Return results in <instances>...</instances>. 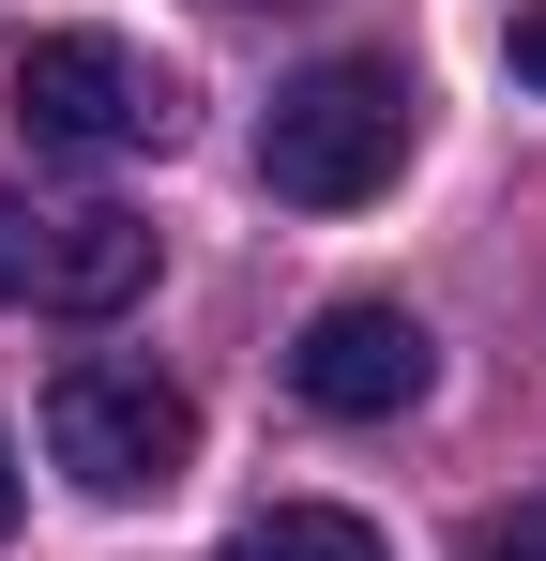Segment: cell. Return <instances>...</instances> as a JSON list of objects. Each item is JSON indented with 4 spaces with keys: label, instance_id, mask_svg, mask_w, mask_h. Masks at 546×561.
<instances>
[{
    "label": "cell",
    "instance_id": "cell-8",
    "mask_svg": "<svg viewBox=\"0 0 546 561\" xmlns=\"http://www.w3.org/2000/svg\"><path fill=\"white\" fill-rule=\"evenodd\" d=\"M516 77H532V92H546V0H532V15H516Z\"/></svg>",
    "mask_w": 546,
    "mask_h": 561
},
{
    "label": "cell",
    "instance_id": "cell-7",
    "mask_svg": "<svg viewBox=\"0 0 546 561\" xmlns=\"http://www.w3.org/2000/svg\"><path fill=\"white\" fill-rule=\"evenodd\" d=\"M455 561H546V485L532 501H501V516H470V547Z\"/></svg>",
    "mask_w": 546,
    "mask_h": 561
},
{
    "label": "cell",
    "instance_id": "cell-1",
    "mask_svg": "<svg viewBox=\"0 0 546 561\" xmlns=\"http://www.w3.org/2000/svg\"><path fill=\"white\" fill-rule=\"evenodd\" d=\"M395 168H410V77L395 61H304L259 106V183L288 213H364Z\"/></svg>",
    "mask_w": 546,
    "mask_h": 561
},
{
    "label": "cell",
    "instance_id": "cell-2",
    "mask_svg": "<svg viewBox=\"0 0 546 561\" xmlns=\"http://www.w3.org/2000/svg\"><path fill=\"white\" fill-rule=\"evenodd\" d=\"M0 92H15V137L61 152V168H122V152L182 137V77L152 46H122V31H31Z\"/></svg>",
    "mask_w": 546,
    "mask_h": 561
},
{
    "label": "cell",
    "instance_id": "cell-6",
    "mask_svg": "<svg viewBox=\"0 0 546 561\" xmlns=\"http://www.w3.org/2000/svg\"><path fill=\"white\" fill-rule=\"evenodd\" d=\"M228 561H395V547L364 531L350 501H273V516H243V531H228Z\"/></svg>",
    "mask_w": 546,
    "mask_h": 561
},
{
    "label": "cell",
    "instance_id": "cell-5",
    "mask_svg": "<svg viewBox=\"0 0 546 561\" xmlns=\"http://www.w3.org/2000/svg\"><path fill=\"white\" fill-rule=\"evenodd\" d=\"M425 379H441V350H425L410 304H319L304 350H288V394H304L319 425H395Z\"/></svg>",
    "mask_w": 546,
    "mask_h": 561
},
{
    "label": "cell",
    "instance_id": "cell-9",
    "mask_svg": "<svg viewBox=\"0 0 546 561\" xmlns=\"http://www.w3.org/2000/svg\"><path fill=\"white\" fill-rule=\"evenodd\" d=\"M15 516H31V485H15V440H0V531H15Z\"/></svg>",
    "mask_w": 546,
    "mask_h": 561
},
{
    "label": "cell",
    "instance_id": "cell-4",
    "mask_svg": "<svg viewBox=\"0 0 546 561\" xmlns=\"http://www.w3.org/2000/svg\"><path fill=\"white\" fill-rule=\"evenodd\" d=\"M152 288V213H46V197H0V304H31V319H122Z\"/></svg>",
    "mask_w": 546,
    "mask_h": 561
},
{
    "label": "cell",
    "instance_id": "cell-3",
    "mask_svg": "<svg viewBox=\"0 0 546 561\" xmlns=\"http://www.w3.org/2000/svg\"><path fill=\"white\" fill-rule=\"evenodd\" d=\"M46 456L77 470L91 501H152L197 456V394L152 379V365H61L46 379Z\"/></svg>",
    "mask_w": 546,
    "mask_h": 561
}]
</instances>
